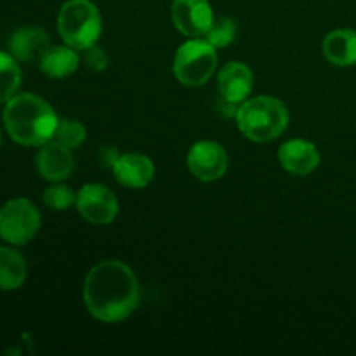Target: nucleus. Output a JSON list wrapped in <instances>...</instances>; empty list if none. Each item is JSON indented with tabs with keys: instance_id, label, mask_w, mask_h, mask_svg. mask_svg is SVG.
Wrapping results in <instances>:
<instances>
[{
	"instance_id": "obj_1",
	"label": "nucleus",
	"mask_w": 356,
	"mask_h": 356,
	"mask_svg": "<svg viewBox=\"0 0 356 356\" xmlns=\"http://www.w3.org/2000/svg\"><path fill=\"white\" fill-rule=\"evenodd\" d=\"M87 312L104 323L129 318L139 305V284L134 271L117 259H106L90 268L83 284Z\"/></svg>"
},
{
	"instance_id": "obj_2",
	"label": "nucleus",
	"mask_w": 356,
	"mask_h": 356,
	"mask_svg": "<svg viewBox=\"0 0 356 356\" xmlns=\"http://www.w3.org/2000/svg\"><path fill=\"white\" fill-rule=\"evenodd\" d=\"M58 122L59 118L51 104L37 94H16L3 108L7 134L21 146H42L54 139Z\"/></svg>"
},
{
	"instance_id": "obj_3",
	"label": "nucleus",
	"mask_w": 356,
	"mask_h": 356,
	"mask_svg": "<svg viewBox=\"0 0 356 356\" xmlns=\"http://www.w3.org/2000/svg\"><path fill=\"white\" fill-rule=\"evenodd\" d=\"M235 115L242 134L254 143L273 141L284 134L289 125L287 106L271 96L245 99Z\"/></svg>"
},
{
	"instance_id": "obj_4",
	"label": "nucleus",
	"mask_w": 356,
	"mask_h": 356,
	"mask_svg": "<svg viewBox=\"0 0 356 356\" xmlns=\"http://www.w3.org/2000/svg\"><path fill=\"white\" fill-rule=\"evenodd\" d=\"M58 30L66 45L86 51L96 45L103 31L99 9L92 0H68L59 9Z\"/></svg>"
},
{
	"instance_id": "obj_5",
	"label": "nucleus",
	"mask_w": 356,
	"mask_h": 356,
	"mask_svg": "<svg viewBox=\"0 0 356 356\" xmlns=\"http://www.w3.org/2000/svg\"><path fill=\"white\" fill-rule=\"evenodd\" d=\"M218 68V52L205 38H190L179 45L172 61L174 76L183 86H204Z\"/></svg>"
},
{
	"instance_id": "obj_6",
	"label": "nucleus",
	"mask_w": 356,
	"mask_h": 356,
	"mask_svg": "<svg viewBox=\"0 0 356 356\" xmlns=\"http://www.w3.org/2000/svg\"><path fill=\"white\" fill-rule=\"evenodd\" d=\"M40 212L28 198H13L0 207V238L9 245H26L40 229Z\"/></svg>"
},
{
	"instance_id": "obj_7",
	"label": "nucleus",
	"mask_w": 356,
	"mask_h": 356,
	"mask_svg": "<svg viewBox=\"0 0 356 356\" xmlns=\"http://www.w3.org/2000/svg\"><path fill=\"white\" fill-rule=\"evenodd\" d=\"M76 211L86 221L104 226L115 221L118 214V200L113 191L99 183H87L76 193Z\"/></svg>"
},
{
	"instance_id": "obj_8",
	"label": "nucleus",
	"mask_w": 356,
	"mask_h": 356,
	"mask_svg": "<svg viewBox=\"0 0 356 356\" xmlns=\"http://www.w3.org/2000/svg\"><path fill=\"white\" fill-rule=\"evenodd\" d=\"M188 169L197 179L218 181L228 169V155L216 141H198L188 152Z\"/></svg>"
},
{
	"instance_id": "obj_9",
	"label": "nucleus",
	"mask_w": 356,
	"mask_h": 356,
	"mask_svg": "<svg viewBox=\"0 0 356 356\" xmlns=\"http://www.w3.org/2000/svg\"><path fill=\"white\" fill-rule=\"evenodd\" d=\"M174 26L186 37H202L214 23V10L209 0H172Z\"/></svg>"
},
{
	"instance_id": "obj_10",
	"label": "nucleus",
	"mask_w": 356,
	"mask_h": 356,
	"mask_svg": "<svg viewBox=\"0 0 356 356\" xmlns=\"http://www.w3.org/2000/svg\"><path fill=\"white\" fill-rule=\"evenodd\" d=\"M73 169H75V159L72 148L54 139L40 146L37 153V170L44 179L59 183L72 176Z\"/></svg>"
},
{
	"instance_id": "obj_11",
	"label": "nucleus",
	"mask_w": 356,
	"mask_h": 356,
	"mask_svg": "<svg viewBox=\"0 0 356 356\" xmlns=\"http://www.w3.org/2000/svg\"><path fill=\"white\" fill-rule=\"evenodd\" d=\"M111 170H113L115 179L122 186L134 188V190L146 188L155 176V165H153L152 159L141 155V153L118 155L111 165Z\"/></svg>"
},
{
	"instance_id": "obj_12",
	"label": "nucleus",
	"mask_w": 356,
	"mask_h": 356,
	"mask_svg": "<svg viewBox=\"0 0 356 356\" xmlns=\"http://www.w3.org/2000/svg\"><path fill=\"white\" fill-rule=\"evenodd\" d=\"M218 87L226 103L238 104L249 97L254 87V76L249 66L242 61H232L218 73Z\"/></svg>"
},
{
	"instance_id": "obj_13",
	"label": "nucleus",
	"mask_w": 356,
	"mask_h": 356,
	"mask_svg": "<svg viewBox=\"0 0 356 356\" xmlns=\"http://www.w3.org/2000/svg\"><path fill=\"white\" fill-rule=\"evenodd\" d=\"M278 160L289 174L308 176L320 165V153L312 141L291 139L280 146Z\"/></svg>"
},
{
	"instance_id": "obj_14",
	"label": "nucleus",
	"mask_w": 356,
	"mask_h": 356,
	"mask_svg": "<svg viewBox=\"0 0 356 356\" xmlns=\"http://www.w3.org/2000/svg\"><path fill=\"white\" fill-rule=\"evenodd\" d=\"M49 47H51L49 35L38 26L17 28L10 35L9 51L19 63L40 61Z\"/></svg>"
},
{
	"instance_id": "obj_15",
	"label": "nucleus",
	"mask_w": 356,
	"mask_h": 356,
	"mask_svg": "<svg viewBox=\"0 0 356 356\" xmlns=\"http://www.w3.org/2000/svg\"><path fill=\"white\" fill-rule=\"evenodd\" d=\"M323 56L327 61L339 68L356 65V30L339 28L330 31L323 40Z\"/></svg>"
},
{
	"instance_id": "obj_16",
	"label": "nucleus",
	"mask_w": 356,
	"mask_h": 356,
	"mask_svg": "<svg viewBox=\"0 0 356 356\" xmlns=\"http://www.w3.org/2000/svg\"><path fill=\"white\" fill-rule=\"evenodd\" d=\"M80 65V56L76 49L70 47V45H56V47H49L45 54L42 56L38 66H40L42 73L49 79H66V76L73 75Z\"/></svg>"
},
{
	"instance_id": "obj_17",
	"label": "nucleus",
	"mask_w": 356,
	"mask_h": 356,
	"mask_svg": "<svg viewBox=\"0 0 356 356\" xmlns=\"http://www.w3.org/2000/svg\"><path fill=\"white\" fill-rule=\"evenodd\" d=\"M26 261L19 250L0 247V291H17L26 282Z\"/></svg>"
},
{
	"instance_id": "obj_18",
	"label": "nucleus",
	"mask_w": 356,
	"mask_h": 356,
	"mask_svg": "<svg viewBox=\"0 0 356 356\" xmlns=\"http://www.w3.org/2000/svg\"><path fill=\"white\" fill-rule=\"evenodd\" d=\"M21 86V70L10 52L0 51V104L16 96Z\"/></svg>"
},
{
	"instance_id": "obj_19",
	"label": "nucleus",
	"mask_w": 356,
	"mask_h": 356,
	"mask_svg": "<svg viewBox=\"0 0 356 356\" xmlns=\"http://www.w3.org/2000/svg\"><path fill=\"white\" fill-rule=\"evenodd\" d=\"M86 127L80 122L65 118V120L58 122V127H56L54 132V141L73 149L86 141Z\"/></svg>"
},
{
	"instance_id": "obj_20",
	"label": "nucleus",
	"mask_w": 356,
	"mask_h": 356,
	"mask_svg": "<svg viewBox=\"0 0 356 356\" xmlns=\"http://www.w3.org/2000/svg\"><path fill=\"white\" fill-rule=\"evenodd\" d=\"M236 37V24L235 21L229 17L222 16L219 19H214L212 26L205 33V40L211 42L216 49L218 47H228Z\"/></svg>"
},
{
	"instance_id": "obj_21",
	"label": "nucleus",
	"mask_w": 356,
	"mask_h": 356,
	"mask_svg": "<svg viewBox=\"0 0 356 356\" xmlns=\"http://www.w3.org/2000/svg\"><path fill=\"white\" fill-rule=\"evenodd\" d=\"M42 200L47 205L49 209H54V211H65L70 209L72 205H75L76 195L73 193L72 188L65 186V184H52L42 195Z\"/></svg>"
},
{
	"instance_id": "obj_22",
	"label": "nucleus",
	"mask_w": 356,
	"mask_h": 356,
	"mask_svg": "<svg viewBox=\"0 0 356 356\" xmlns=\"http://www.w3.org/2000/svg\"><path fill=\"white\" fill-rule=\"evenodd\" d=\"M83 61H86L87 68L94 70V72H103V70H106L108 66V56L103 49L92 45V47L86 49Z\"/></svg>"
},
{
	"instance_id": "obj_23",
	"label": "nucleus",
	"mask_w": 356,
	"mask_h": 356,
	"mask_svg": "<svg viewBox=\"0 0 356 356\" xmlns=\"http://www.w3.org/2000/svg\"><path fill=\"white\" fill-rule=\"evenodd\" d=\"M0 146H2V136H0Z\"/></svg>"
}]
</instances>
